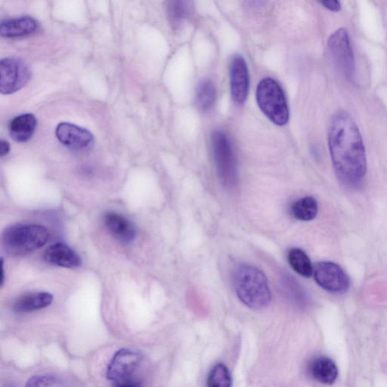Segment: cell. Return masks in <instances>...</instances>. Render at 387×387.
<instances>
[{"mask_svg": "<svg viewBox=\"0 0 387 387\" xmlns=\"http://www.w3.org/2000/svg\"><path fill=\"white\" fill-rule=\"evenodd\" d=\"M328 145L339 179L348 185L358 184L367 171V159L360 132L348 113L339 111L333 117Z\"/></svg>", "mask_w": 387, "mask_h": 387, "instance_id": "obj_1", "label": "cell"}, {"mask_svg": "<svg viewBox=\"0 0 387 387\" xmlns=\"http://www.w3.org/2000/svg\"><path fill=\"white\" fill-rule=\"evenodd\" d=\"M233 285L238 299L254 310L267 307L271 300L268 279L262 271L249 264H240L233 274Z\"/></svg>", "mask_w": 387, "mask_h": 387, "instance_id": "obj_2", "label": "cell"}, {"mask_svg": "<svg viewBox=\"0 0 387 387\" xmlns=\"http://www.w3.org/2000/svg\"><path fill=\"white\" fill-rule=\"evenodd\" d=\"M49 237L48 230L44 226L18 224L5 230L2 244L8 255L23 257L44 246Z\"/></svg>", "mask_w": 387, "mask_h": 387, "instance_id": "obj_3", "label": "cell"}, {"mask_svg": "<svg viewBox=\"0 0 387 387\" xmlns=\"http://www.w3.org/2000/svg\"><path fill=\"white\" fill-rule=\"evenodd\" d=\"M258 106L274 123L285 125L289 121V109L283 90L273 78L261 80L257 89Z\"/></svg>", "mask_w": 387, "mask_h": 387, "instance_id": "obj_4", "label": "cell"}, {"mask_svg": "<svg viewBox=\"0 0 387 387\" xmlns=\"http://www.w3.org/2000/svg\"><path fill=\"white\" fill-rule=\"evenodd\" d=\"M211 142L219 180L226 188H234L238 183V173L232 144L226 134L222 131L214 132Z\"/></svg>", "mask_w": 387, "mask_h": 387, "instance_id": "obj_5", "label": "cell"}, {"mask_svg": "<svg viewBox=\"0 0 387 387\" xmlns=\"http://www.w3.org/2000/svg\"><path fill=\"white\" fill-rule=\"evenodd\" d=\"M0 74V90L4 95H9L23 88L31 78V71L26 63L16 57L1 60Z\"/></svg>", "mask_w": 387, "mask_h": 387, "instance_id": "obj_6", "label": "cell"}, {"mask_svg": "<svg viewBox=\"0 0 387 387\" xmlns=\"http://www.w3.org/2000/svg\"><path fill=\"white\" fill-rule=\"evenodd\" d=\"M313 276L317 283L328 292L342 294L350 288V280L348 275L336 264L318 263L313 268Z\"/></svg>", "mask_w": 387, "mask_h": 387, "instance_id": "obj_7", "label": "cell"}, {"mask_svg": "<svg viewBox=\"0 0 387 387\" xmlns=\"http://www.w3.org/2000/svg\"><path fill=\"white\" fill-rule=\"evenodd\" d=\"M328 48L334 62L348 78L354 74L355 61L350 38L346 29L336 31L328 40Z\"/></svg>", "mask_w": 387, "mask_h": 387, "instance_id": "obj_8", "label": "cell"}, {"mask_svg": "<svg viewBox=\"0 0 387 387\" xmlns=\"http://www.w3.org/2000/svg\"><path fill=\"white\" fill-rule=\"evenodd\" d=\"M142 357L140 352L130 349H122L114 355L107 369L109 381L121 383L127 380L138 368Z\"/></svg>", "mask_w": 387, "mask_h": 387, "instance_id": "obj_9", "label": "cell"}, {"mask_svg": "<svg viewBox=\"0 0 387 387\" xmlns=\"http://www.w3.org/2000/svg\"><path fill=\"white\" fill-rule=\"evenodd\" d=\"M59 141L70 149L86 151L94 145V137L91 132L70 123H61L56 130Z\"/></svg>", "mask_w": 387, "mask_h": 387, "instance_id": "obj_10", "label": "cell"}, {"mask_svg": "<svg viewBox=\"0 0 387 387\" xmlns=\"http://www.w3.org/2000/svg\"><path fill=\"white\" fill-rule=\"evenodd\" d=\"M230 85L235 103L243 104L248 96L250 77L247 63L242 56H235L230 65Z\"/></svg>", "mask_w": 387, "mask_h": 387, "instance_id": "obj_11", "label": "cell"}, {"mask_svg": "<svg viewBox=\"0 0 387 387\" xmlns=\"http://www.w3.org/2000/svg\"><path fill=\"white\" fill-rule=\"evenodd\" d=\"M104 224L111 235L121 243L130 244L137 237V229L134 225L121 214H107L104 216Z\"/></svg>", "mask_w": 387, "mask_h": 387, "instance_id": "obj_12", "label": "cell"}, {"mask_svg": "<svg viewBox=\"0 0 387 387\" xmlns=\"http://www.w3.org/2000/svg\"><path fill=\"white\" fill-rule=\"evenodd\" d=\"M47 263L63 268L75 269L82 264L80 257L66 245L57 243L49 247L44 253Z\"/></svg>", "mask_w": 387, "mask_h": 387, "instance_id": "obj_13", "label": "cell"}, {"mask_svg": "<svg viewBox=\"0 0 387 387\" xmlns=\"http://www.w3.org/2000/svg\"><path fill=\"white\" fill-rule=\"evenodd\" d=\"M37 27V20L31 17L6 19L0 25V35L6 38L27 36L35 33Z\"/></svg>", "mask_w": 387, "mask_h": 387, "instance_id": "obj_14", "label": "cell"}, {"mask_svg": "<svg viewBox=\"0 0 387 387\" xmlns=\"http://www.w3.org/2000/svg\"><path fill=\"white\" fill-rule=\"evenodd\" d=\"M37 119L32 113L18 115L9 124L10 137L16 142H25L33 137L37 128Z\"/></svg>", "mask_w": 387, "mask_h": 387, "instance_id": "obj_15", "label": "cell"}, {"mask_svg": "<svg viewBox=\"0 0 387 387\" xmlns=\"http://www.w3.org/2000/svg\"><path fill=\"white\" fill-rule=\"evenodd\" d=\"M309 372L314 379L326 385H331L336 382L338 376L336 364L326 357L313 360L309 365Z\"/></svg>", "mask_w": 387, "mask_h": 387, "instance_id": "obj_16", "label": "cell"}, {"mask_svg": "<svg viewBox=\"0 0 387 387\" xmlns=\"http://www.w3.org/2000/svg\"><path fill=\"white\" fill-rule=\"evenodd\" d=\"M52 302H54V296L49 293H31L17 299L14 303L13 309L20 313L33 312L49 307Z\"/></svg>", "mask_w": 387, "mask_h": 387, "instance_id": "obj_17", "label": "cell"}, {"mask_svg": "<svg viewBox=\"0 0 387 387\" xmlns=\"http://www.w3.org/2000/svg\"><path fill=\"white\" fill-rule=\"evenodd\" d=\"M291 212L298 221L303 222L313 221L318 215V202L311 196L302 197L293 204Z\"/></svg>", "mask_w": 387, "mask_h": 387, "instance_id": "obj_18", "label": "cell"}, {"mask_svg": "<svg viewBox=\"0 0 387 387\" xmlns=\"http://www.w3.org/2000/svg\"><path fill=\"white\" fill-rule=\"evenodd\" d=\"M290 266L296 273L305 278H310L313 275V266L311 260L305 251L300 248H291L288 254Z\"/></svg>", "mask_w": 387, "mask_h": 387, "instance_id": "obj_19", "label": "cell"}, {"mask_svg": "<svg viewBox=\"0 0 387 387\" xmlns=\"http://www.w3.org/2000/svg\"><path fill=\"white\" fill-rule=\"evenodd\" d=\"M216 98L215 86L211 80H204L197 86L196 104L198 109L207 112L212 109Z\"/></svg>", "mask_w": 387, "mask_h": 387, "instance_id": "obj_20", "label": "cell"}, {"mask_svg": "<svg viewBox=\"0 0 387 387\" xmlns=\"http://www.w3.org/2000/svg\"><path fill=\"white\" fill-rule=\"evenodd\" d=\"M190 13V7L188 2L170 1L167 3L166 14L173 29L180 28Z\"/></svg>", "mask_w": 387, "mask_h": 387, "instance_id": "obj_21", "label": "cell"}, {"mask_svg": "<svg viewBox=\"0 0 387 387\" xmlns=\"http://www.w3.org/2000/svg\"><path fill=\"white\" fill-rule=\"evenodd\" d=\"M207 387H232V378L226 366L219 363L208 374Z\"/></svg>", "mask_w": 387, "mask_h": 387, "instance_id": "obj_22", "label": "cell"}, {"mask_svg": "<svg viewBox=\"0 0 387 387\" xmlns=\"http://www.w3.org/2000/svg\"><path fill=\"white\" fill-rule=\"evenodd\" d=\"M285 294L291 300L298 303H303L307 300L305 290L302 288L295 278L286 275L281 281Z\"/></svg>", "mask_w": 387, "mask_h": 387, "instance_id": "obj_23", "label": "cell"}, {"mask_svg": "<svg viewBox=\"0 0 387 387\" xmlns=\"http://www.w3.org/2000/svg\"><path fill=\"white\" fill-rule=\"evenodd\" d=\"M25 387H68L58 376L49 374L37 375L31 378Z\"/></svg>", "mask_w": 387, "mask_h": 387, "instance_id": "obj_24", "label": "cell"}, {"mask_svg": "<svg viewBox=\"0 0 387 387\" xmlns=\"http://www.w3.org/2000/svg\"><path fill=\"white\" fill-rule=\"evenodd\" d=\"M321 4L333 12H339L341 8L339 1H322Z\"/></svg>", "mask_w": 387, "mask_h": 387, "instance_id": "obj_25", "label": "cell"}, {"mask_svg": "<svg viewBox=\"0 0 387 387\" xmlns=\"http://www.w3.org/2000/svg\"><path fill=\"white\" fill-rule=\"evenodd\" d=\"M0 145H1V147H0V154H1V156L8 154L10 151V145L8 142L2 140Z\"/></svg>", "mask_w": 387, "mask_h": 387, "instance_id": "obj_26", "label": "cell"}, {"mask_svg": "<svg viewBox=\"0 0 387 387\" xmlns=\"http://www.w3.org/2000/svg\"><path fill=\"white\" fill-rule=\"evenodd\" d=\"M4 280H5L4 265V259H2V274H1V281H0V285H1V287L4 286Z\"/></svg>", "mask_w": 387, "mask_h": 387, "instance_id": "obj_27", "label": "cell"}, {"mask_svg": "<svg viewBox=\"0 0 387 387\" xmlns=\"http://www.w3.org/2000/svg\"><path fill=\"white\" fill-rule=\"evenodd\" d=\"M120 387H139L138 386H135V385H132V384H125V385H123Z\"/></svg>", "mask_w": 387, "mask_h": 387, "instance_id": "obj_28", "label": "cell"}, {"mask_svg": "<svg viewBox=\"0 0 387 387\" xmlns=\"http://www.w3.org/2000/svg\"><path fill=\"white\" fill-rule=\"evenodd\" d=\"M6 387H14V386L12 385H9V386H6Z\"/></svg>", "mask_w": 387, "mask_h": 387, "instance_id": "obj_29", "label": "cell"}]
</instances>
